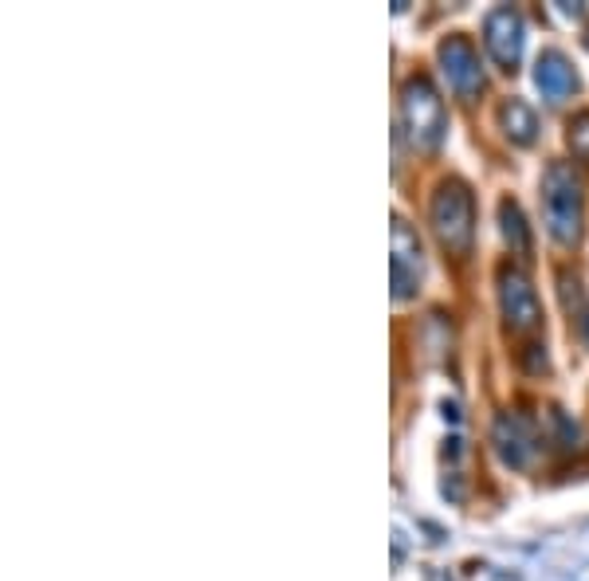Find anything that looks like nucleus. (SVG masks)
Listing matches in <instances>:
<instances>
[{
  "mask_svg": "<svg viewBox=\"0 0 589 581\" xmlns=\"http://www.w3.org/2000/svg\"><path fill=\"white\" fill-rule=\"evenodd\" d=\"M581 208H586V185L570 161H550L543 173V220L554 240L570 248L581 240Z\"/></svg>",
  "mask_w": 589,
  "mask_h": 581,
  "instance_id": "1",
  "label": "nucleus"
},
{
  "mask_svg": "<svg viewBox=\"0 0 589 581\" xmlns=\"http://www.w3.org/2000/svg\"><path fill=\"white\" fill-rule=\"evenodd\" d=\"M566 138H570V150H574V158L589 161V115H578V118H570V126H566Z\"/></svg>",
  "mask_w": 589,
  "mask_h": 581,
  "instance_id": "12",
  "label": "nucleus"
},
{
  "mask_svg": "<svg viewBox=\"0 0 589 581\" xmlns=\"http://www.w3.org/2000/svg\"><path fill=\"white\" fill-rule=\"evenodd\" d=\"M535 83L543 90L546 103H566L578 90V75H574L570 60L563 52H543L535 63Z\"/></svg>",
  "mask_w": 589,
  "mask_h": 581,
  "instance_id": "9",
  "label": "nucleus"
},
{
  "mask_svg": "<svg viewBox=\"0 0 589 581\" xmlns=\"http://www.w3.org/2000/svg\"><path fill=\"white\" fill-rule=\"evenodd\" d=\"M500 220H503V236H507L511 248L527 251L531 248V233H527V224H523V213H518L515 201H503V205H500Z\"/></svg>",
  "mask_w": 589,
  "mask_h": 581,
  "instance_id": "11",
  "label": "nucleus"
},
{
  "mask_svg": "<svg viewBox=\"0 0 589 581\" xmlns=\"http://www.w3.org/2000/svg\"><path fill=\"white\" fill-rule=\"evenodd\" d=\"M393 295L409 299L420 291V276H425V256H420V240L405 220H393Z\"/></svg>",
  "mask_w": 589,
  "mask_h": 581,
  "instance_id": "6",
  "label": "nucleus"
},
{
  "mask_svg": "<svg viewBox=\"0 0 589 581\" xmlns=\"http://www.w3.org/2000/svg\"><path fill=\"white\" fill-rule=\"evenodd\" d=\"M401 122L409 135L413 150L432 153L445 138V103L429 79H409L401 87Z\"/></svg>",
  "mask_w": 589,
  "mask_h": 581,
  "instance_id": "2",
  "label": "nucleus"
},
{
  "mask_svg": "<svg viewBox=\"0 0 589 581\" xmlns=\"http://www.w3.org/2000/svg\"><path fill=\"white\" fill-rule=\"evenodd\" d=\"M429 216H432V233H437V240L448 251L464 256L472 248V233H475L472 193L460 181H440L437 193H432Z\"/></svg>",
  "mask_w": 589,
  "mask_h": 581,
  "instance_id": "3",
  "label": "nucleus"
},
{
  "mask_svg": "<svg viewBox=\"0 0 589 581\" xmlns=\"http://www.w3.org/2000/svg\"><path fill=\"white\" fill-rule=\"evenodd\" d=\"M483 44H488L491 60L500 63V67H515L518 55H523V17L515 9H495L483 24Z\"/></svg>",
  "mask_w": 589,
  "mask_h": 581,
  "instance_id": "8",
  "label": "nucleus"
},
{
  "mask_svg": "<svg viewBox=\"0 0 589 581\" xmlns=\"http://www.w3.org/2000/svg\"><path fill=\"white\" fill-rule=\"evenodd\" d=\"M500 126H503V135H507L511 142H518V146H531V142H535V135H538L535 110H531L523 99L503 103V107H500Z\"/></svg>",
  "mask_w": 589,
  "mask_h": 581,
  "instance_id": "10",
  "label": "nucleus"
},
{
  "mask_svg": "<svg viewBox=\"0 0 589 581\" xmlns=\"http://www.w3.org/2000/svg\"><path fill=\"white\" fill-rule=\"evenodd\" d=\"M491 444L500 452V460L507 467H527L535 460V424L523 417V412H500L495 424H491Z\"/></svg>",
  "mask_w": 589,
  "mask_h": 581,
  "instance_id": "7",
  "label": "nucleus"
},
{
  "mask_svg": "<svg viewBox=\"0 0 589 581\" xmlns=\"http://www.w3.org/2000/svg\"><path fill=\"white\" fill-rule=\"evenodd\" d=\"M440 60V75L448 79V87L460 95V99H475L483 87V67H480V55H475L472 40L464 36H448L437 52Z\"/></svg>",
  "mask_w": 589,
  "mask_h": 581,
  "instance_id": "4",
  "label": "nucleus"
},
{
  "mask_svg": "<svg viewBox=\"0 0 589 581\" xmlns=\"http://www.w3.org/2000/svg\"><path fill=\"white\" fill-rule=\"evenodd\" d=\"M500 306H503V319H507V326L515 334L535 331L538 322H543V306H538L535 287H531V279L515 268L500 271Z\"/></svg>",
  "mask_w": 589,
  "mask_h": 581,
  "instance_id": "5",
  "label": "nucleus"
}]
</instances>
